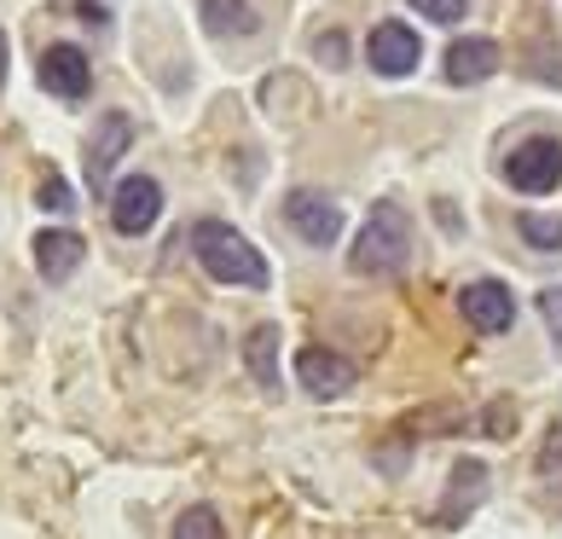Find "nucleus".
Segmentation results:
<instances>
[{"label":"nucleus","instance_id":"obj_1","mask_svg":"<svg viewBox=\"0 0 562 539\" xmlns=\"http://www.w3.org/2000/svg\"><path fill=\"white\" fill-rule=\"evenodd\" d=\"M192 256L203 261V273L221 284H244V290H267V261L244 233H233L226 221H198L192 226Z\"/></svg>","mask_w":562,"mask_h":539},{"label":"nucleus","instance_id":"obj_2","mask_svg":"<svg viewBox=\"0 0 562 539\" xmlns=\"http://www.w3.org/2000/svg\"><path fill=\"white\" fill-rule=\"evenodd\" d=\"M412 261V215L401 203H378L353 238V273L360 279H394Z\"/></svg>","mask_w":562,"mask_h":539},{"label":"nucleus","instance_id":"obj_3","mask_svg":"<svg viewBox=\"0 0 562 539\" xmlns=\"http://www.w3.org/2000/svg\"><path fill=\"white\" fill-rule=\"evenodd\" d=\"M505 180L516 186V192H528V198L557 192V180H562V145H557L551 134L522 139V145L505 157Z\"/></svg>","mask_w":562,"mask_h":539},{"label":"nucleus","instance_id":"obj_4","mask_svg":"<svg viewBox=\"0 0 562 539\" xmlns=\"http://www.w3.org/2000/svg\"><path fill=\"white\" fill-rule=\"evenodd\" d=\"M157 215H162V186L151 175H128V180L111 186V226H116L122 238L151 233Z\"/></svg>","mask_w":562,"mask_h":539},{"label":"nucleus","instance_id":"obj_5","mask_svg":"<svg viewBox=\"0 0 562 539\" xmlns=\"http://www.w3.org/2000/svg\"><path fill=\"white\" fill-rule=\"evenodd\" d=\"M284 221H290V233L302 244H314V250H330V244L342 238V210L325 192H307V186L284 198Z\"/></svg>","mask_w":562,"mask_h":539},{"label":"nucleus","instance_id":"obj_6","mask_svg":"<svg viewBox=\"0 0 562 539\" xmlns=\"http://www.w3.org/2000/svg\"><path fill=\"white\" fill-rule=\"evenodd\" d=\"M458 307H464V319L482 330V337H505V330L516 325V296H510V284H498V279H475L458 290Z\"/></svg>","mask_w":562,"mask_h":539},{"label":"nucleus","instance_id":"obj_7","mask_svg":"<svg viewBox=\"0 0 562 539\" xmlns=\"http://www.w3.org/2000/svg\"><path fill=\"white\" fill-rule=\"evenodd\" d=\"M366 58H371V70H378V76H412V70H418V58H424V41H418V30H406L401 18H389V24L371 30Z\"/></svg>","mask_w":562,"mask_h":539},{"label":"nucleus","instance_id":"obj_8","mask_svg":"<svg viewBox=\"0 0 562 539\" xmlns=\"http://www.w3.org/2000/svg\"><path fill=\"white\" fill-rule=\"evenodd\" d=\"M134 145V116L128 111H111L105 122H99V134L88 145V186H93V198L99 192H111V169L122 162V151Z\"/></svg>","mask_w":562,"mask_h":539},{"label":"nucleus","instance_id":"obj_9","mask_svg":"<svg viewBox=\"0 0 562 539\" xmlns=\"http://www.w3.org/2000/svg\"><path fill=\"white\" fill-rule=\"evenodd\" d=\"M41 88H47L53 99H81L93 88V65L88 53L70 47V41H58V47L41 53Z\"/></svg>","mask_w":562,"mask_h":539},{"label":"nucleus","instance_id":"obj_10","mask_svg":"<svg viewBox=\"0 0 562 539\" xmlns=\"http://www.w3.org/2000/svg\"><path fill=\"white\" fill-rule=\"evenodd\" d=\"M296 383L314 401H337V395L353 389V366L342 355H330V348H302V355H296Z\"/></svg>","mask_w":562,"mask_h":539},{"label":"nucleus","instance_id":"obj_11","mask_svg":"<svg viewBox=\"0 0 562 539\" xmlns=\"http://www.w3.org/2000/svg\"><path fill=\"white\" fill-rule=\"evenodd\" d=\"M81 261H88V244H81V233L53 226V233L35 238V267H41V279H47V284H65Z\"/></svg>","mask_w":562,"mask_h":539},{"label":"nucleus","instance_id":"obj_12","mask_svg":"<svg viewBox=\"0 0 562 539\" xmlns=\"http://www.w3.org/2000/svg\"><path fill=\"white\" fill-rule=\"evenodd\" d=\"M498 70V47L482 35H464V41H452L447 47V81L452 88H475V81H487Z\"/></svg>","mask_w":562,"mask_h":539},{"label":"nucleus","instance_id":"obj_13","mask_svg":"<svg viewBox=\"0 0 562 539\" xmlns=\"http://www.w3.org/2000/svg\"><path fill=\"white\" fill-rule=\"evenodd\" d=\"M482 487H487V464H482V459H464V464L452 470V482H447L441 523H458V516H470L475 505H482Z\"/></svg>","mask_w":562,"mask_h":539},{"label":"nucleus","instance_id":"obj_14","mask_svg":"<svg viewBox=\"0 0 562 539\" xmlns=\"http://www.w3.org/2000/svg\"><path fill=\"white\" fill-rule=\"evenodd\" d=\"M244 366L267 395H279V325H256L244 343Z\"/></svg>","mask_w":562,"mask_h":539},{"label":"nucleus","instance_id":"obj_15","mask_svg":"<svg viewBox=\"0 0 562 539\" xmlns=\"http://www.w3.org/2000/svg\"><path fill=\"white\" fill-rule=\"evenodd\" d=\"M203 30L210 35H256V12L249 0H203Z\"/></svg>","mask_w":562,"mask_h":539},{"label":"nucleus","instance_id":"obj_16","mask_svg":"<svg viewBox=\"0 0 562 539\" xmlns=\"http://www.w3.org/2000/svg\"><path fill=\"white\" fill-rule=\"evenodd\" d=\"M516 233H522L533 250H562V215L528 210V215H516Z\"/></svg>","mask_w":562,"mask_h":539},{"label":"nucleus","instance_id":"obj_17","mask_svg":"<svg viewBox=\"0 0 562 539\" xmlns=\"http://www.w3.org/2000/svg\"><path fill=\"white\" fill-rule=\"evenodd\" d=\"M175 539H226V528H221V516L210 510V505H192L175 523Z\"/></svg>","mask_w":562,"mask_h":539},{"label":"nucleus","instance_id":"obj_18","mask_svg":"<svg viewBox=\"0 0 562 539\" xmlns=\"http://www.w3.org/2000/svg\"><path fill=\"white\" fill-rule=\"evenodd\" d=\"M35 203L41 210H53V215H65V210H76V198H70V186L58 180L53 169H47V180H41V192H35Z\"/></svg>","mask_w":562,"mask_h":539},{"label":"nucleus","instance_id":"obj_19","mask_svg":"<svg viewBox=\"0 0 562 539\" xmlns=\"http://www.w3.org/2000/svg\"><path fill=\"white\" fill-rule=\"evenodd\" d=\"M406 7H418L424 18H435V24H458V18L470 12V0H406Z\"/></svg>","mask_w":562,"mask_h":539},{"label":"nucleus","instance_id":"obj_20","mask_svg":"<svg viewBox=\"0 0 562 539\" xmlns=\"http://www.w3.org/2000/svg\"><path fill=\"white\" fill-rule=\"evenodd\" d=\"M539 314H546V330L562 343V284H551L546 296H539Z\"/></svg>","mask_w":562,"mask_h":539},{"label":"nucleus","instance_id":"obj_21","mask_svg":"<svg viewBox=\"0 0 562 539\" xmlns=\"http://www.w3.org/2000/svg\"><path fill=\"white\" fill-rule=\"evenodd\" d=\"M539 470H546V482H557L562 475V429L546 435V452H539Z\"/></svg>","mask_w":562,"mask_h":539},{"label":"nucleus","instance_id":"obj_22","mask_svg":"<svg viewBox=\"0 0 562 539\" xmlns=\"http://www.w3.org/2000/svg\"><path fill=\"white\" fill-rule=\"evenodd\" d=\"M342 53H348L342 35H325V41H319V58H325V65H342Z\"/></svg>","mask_w":562,"mask_h":539},{"label":"nucleus","instance_id":"obj_23","mask_svg":"<svg viewBox=\"0 0 562 539\" xmlns=\"http://www.w3.org/2000/svg\"><path fill=\"white\" fill-rule=\"evenodd\" d=\"M0 81H7V35H0Z\"/></svg>","mask_w":562,"mask_h":539}]
</instances>
